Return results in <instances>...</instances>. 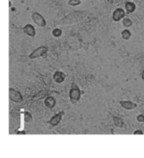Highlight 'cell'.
Returning <instances> with one entry per match:
<instances>
[{
	"label": "cell",
	"instance_id": "obj_15",
	"mask_svg": "<svg viewBox=\"0 0 144 158\" xmlns=\"http://www.w3.org/2000/svg\"><path fill=\"white\" fill-rule=\"evenodd\" d=\"M131 36H132V32L129 30V28H126L121 31V37L125 41H129L131 38Z\"/></svg>",
	"mask_w": 144,
	"mask_h": 158
},
{
	"label": "cell",
	"instance_id": "obj_22",
	"mask_svg": "<svg viewBox=\"0 0 144 158\" xmlns=\"http://www.w3.org/2000/svg\"><path fill=\"white\" fill-rule=\"evenodd\" d=\"M16 134H26V131H17Z\"/></svg>",
	"mask_w": 144,
	"mask_h": 158
},
{
	"label": "cell",
	"instance_id": "obj_19",
	"mask_svg": "<svg viewBox=\"0 0 144 158\" xmlns=\"http://www.w3.org/2000/svg\"><path fill=\"white\" fill-rule=\"evenodd\" d=\"M23 115H24V117H25V122H31V119H32V117H31V114L30 113V112H28V111H24L23 112Z\"/></svg>",
	"mask_w": 144,
	"mask_h": 158
},
{
	"label": "cell",
	"instance_id": "obj_7",
	"mask_svg": "<svg viewBox=\"0 0 144 158\" xmlns=\"http://www.w3.org/2000/svg\"><path fill=\"white\" fill-rule=\"evenodd\" d=\"M126 10L125 8H122V7H117L114 10L113 14H112V19L114 21L116 22H118L120 20H122L125 17H126Z\"/></svg>",
	"mask_w": 144,
	"mask_h": 158
},
{
	"label": "cell",
	"instance_id": "obj_20",
	"mask_svg": "<svg viewBox=\"0 0 144 158\" xmlns=\"http://www.w3.org/2000/svg\"><path fill=\"white\" fill-rule=\"evenodd\" d=\"M137 121L138 122H141V123H143L144 122V115L143 114H141L137 117Z\"/></svg>",
	"mask_w": 144,
	"mask_h": 158
},
{
	"label": "cell",
	"instance_id": "obj_2",
	"mask_svg": "<svg viewBox=\"0 0 144 158\" xmlns=\"http://www.w3.org/2000/svg\"><path fill=\"white\" fill-rule=\"evenodd\" d=\"M81 90L80 89V87L75 83L72 82L71 83V87L69 89V93H68V96H69V100L72 104L76 105L80 102V97H81Z\"/></svg>",
	"mask_w": 144,
	"mask_h": 158
},
{
	"label": "cell",
	"instance_id": "obj_24",
	"mask_svg": "<svg viewBox=\"0 0 144 158\" xmlns=\"http://www.w3.org/2000/svg\"><path fill=\"white\" fill-rule=\"evenodd\" d=\"M142 79L144 81V69L142 70Z\"/></svg>",
	"mask_w": 144,
	"mask_h": 158
},
{
	"label": "cell",
	"instance_id": "obj_14",
	"mask_svg": "<svg viewBox=\"0 0 144 158\" xmlns=\"http://www.w3.org/2000/svg\"><path fill=\"white\" fill-rule=\"evenodd\" d=\"M113 122H114V125L117 128H123L124 126V119L120 117H117V116H115L113 118Z\"/></svg>",
	"mask_w": 144,
	"mask_h": 158
},
{
	"label": "cell",
	"instance_id": "obj_21",
	"mask_svg": "<svg viewBox=\"0 0 144 158\" xmlns=\"http://www.w3.org/2000/svg\"><path fill=\"white\" fill-rule=\"evenodd\" d=\"M134 135H143L144 132L142 131V130H136L134 132H133Z\"/></svg>",
	"mask_w": 144,
	"mask_h": 158
},
{
	"label": "cell",
	"instance_id": "obj_8",
	"mask_svg": "<svg viewBox=\"0 0 144 158\" xmlns=\"http://www.w3.org/2000/svg\"><path fill=\"white\" fill-rule=\"evenodd\" d=\"M22 31L26 35H28L29 37H31V38H34L36 36V30H35V27L32 24L28 23V24L24 25L22 27Z\"/></svg>",
	"mask_w": 144,
	"mask_h": 158
},
{
	"label": "cell",
	"instance_id": "obj_9",
	"mask_svg": "<svg viewBox=\"0 0 144 158\" xmlns=\"http://www.w3.org/2000/svg\"><path fill=\"white\" fill-rule=\"evenodd\" d=\"M119 105L121 106V107H123L126 110H134L138 107V105L136 103L130 100H120Z\"/></svg>",
	"mask_w": 144,
	"mask_h": 158
},
{
	"label": "cell",
	"instance_id": "obj_6",
	"mask_svg": "<svg viewBox=\"0 0 144 158\" xmlns=\"http://www.w3.org/2000/svg\"><path fill=\"white\" fill-rule=\"evenodd\" d=\"M64 115H65V111H63V110L59 111L58 113L55 114V115L47 121L48 124H49L51 127H56V126H58V125L60 124V122H61V120H62Z\"/></svg>",
	"mask_w": 144,
	"mask_h": 158
},
{
	"label": "cell",
	"instance_id": "obj_13",
	"mask_svg": "<svg viewBox=\"0 0 144 158\" xmlns=\"http://www.w3.org/2000/svg\"><path fill=\"white\" fill-rule=\"evenodd\" d=\"M137 6H136V4L131 2V1H127L125 3V10L127 12V14H131L133 13L135 10H136Z\"/></svg>",
	"mask_w": 144,
	"mask_h": 158
},
{
	"label": "cell",
	"instance_id": "obj_5",
	"mask_svg": "<svg viewBox=\"0 0 144 158\" xmlns=\"http://www.w3.org/2000/svg\"><path fill=\"white\" fill-rule=\"evenodd\" d=\"M31 19L32 21L39 27H45L46 26V20L44 19V17L40 14L39 12H33L31 14Z\"/></svg>",
	"mask_w": 144,
	"mask_h": 158
},
{
	"label": "cell",
	"instance_id": "obj_3",
	"mask_svg": "<svg viewBox=\"0 0 144 158\" xmlns=\"http://www.w3.org/2000/svg\"><path fill=\"white\" fill-rule=\"evenodd\" d=\"M48 51H49V48L46 45H40L37 48H35L31 53H30L28 56L30 59H35V58H39L42 56L45 57Z\"/></svg>",
	"mask_w": 144,
	"mask_h": 158
},
{
	"label": "cell",
	"instance_id": "obj_12",
	"mask_svg": "<svg viewBox=\"0 0 144 158\" xmlns=\"http://www.w3.org/2000/svg\"><path fill=\"white\" fill-rule=\"evenodd\" d=\"M43 99H44V100H43V105H44V106L47 107L48 109H53V108L56 106V98H55L54 96H52V94L46 96V97L43 98Z\"/></svg>",
	"mask_w": 144,
	"mask_h": 158
},
{
	"label": "cell",
	"instance_id": "obj_23",
	"mask_svg": "<svg viewBox=\"0 0 144 158\" xmlns=\"http://www.w3.org/2000/svg\"><path fill=\"white\" fill-rule=\"evenodd\" d=\"M105 1H106L107 3L111 4V5H112V4H114V0H105Z\"/></svg>",
	"mask_w": 144,
	"mask_h": 158
},
{
	"label": "cell",
	"instance_id": "obj_16",
	"mask_svg": "<svg viewBox=\"0 0 144 158\" xmlns=\"http://www.w3.org/2000/svg\"><path fill=\"white\" fill-rule=\"evenodd\" d=\"M122 24H123V26H124L125 28H130V27L133 25V21H132L130 18L125 17V18L122 19Z\"/></svg>",
	"mask_w": 144,
	"mask_h": 158
},
{
	"label": "cell",
	"instance_id": "obj_17",
	"mask_svg": "<svg viewBox=\"0 0 144 158\" xmlns=\"http://www.w3.org/2000/svg\"><path fill=\"white\" fill-rule=\"evenodd\" d=\"M62 33H63L62 30H61L60 28H58V27L53 29V31H52V35H53L54 37H56V38H59V37L62 35Z\"/></svg>",
	"mask_w": 144,
	"mask_h": 158
},
{
	"label": "cell",
	"instance_id": "obj_10",
	"mask_svg": "<svg viewBox=\"0 0 144 158\" xmlns=\"http://www.w3.org/2000/svg\"><path fill=\"white\" fill-rule=\"evenodd\" d=\"M66 77H67V75L65 74V72H63L61 70H56V71H55V73L53 75V80L55 81V82L61 84L65 81Z\"/></svg>",
	"mask_w": 144,
	"mask_h": 158
},
{
	"label": "cell",
	"instance_id": "obj_18",
	"mask_svg": "<svg viewBox=\"0 0 144 158\" xmlns=\"http://www.w3.org/2000/svg\"><path fill=\"white\" fill-rule=\"evenodd\" d=\"M82 1H83V0H68V6H77L80 5Z\"/></svg>",
	"mask_w": 144,
	"mask_h": 158
},
{
	"label": "cell",
	"instance_id": "obj_11",
	"mask_svg": "<svg viewBox=\"0 0 144 158\" xmlns=\"http://www.w3.org/2000/svg\"><path fill=\"white\" fill-rule=\"evenodd\" d=\"M52 94H59V92L58 91H52V90H43V91L36 93V94L33 95V98L34 99H42V98H45L48 95H51Z\"/></svg>",
	"mask_w": 144,
	"mask_h": 158
},
{
	"label": "cell",
	"instance_id": "obj_4",
	"mask_svg": "<svg viewBox=\"0 0 144 158\" xmlns=\"http://www.w3.org/2000/svg\"><path fill=\"white\" fill-rule=\"evenodd\" d=\"M8 95H9V100L13 103L16 104H20L23 102V95L21 93L14 88H9L8 89Z\"/></svg>",
	"mask_w": 144,
	"mask_h": 158
},
{
	"label": "cell",
	"instance_id": "obj_1",
	"mask_svg": "<svg viewBox=\"0 0 144 158\" xmlns=\"http://www.w3.org/2000/svg\"><path fill=\"white\" fill-rule=\"evenodd\" d=\"M89 13L86 10H75L65 16L62 19L59 20V23L68 25V24H73L80 22L83 19H85L88 17Z\"/></svg>",
	"mask_w": 144,
	"mask_h": 158
}]
</instances>
